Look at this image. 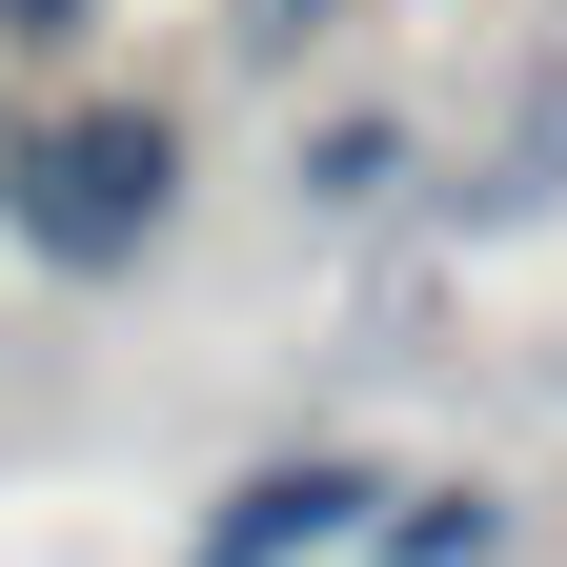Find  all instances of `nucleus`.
<instances>
[{
	"mask_svg": "<svg viewBox=\"0 0 567 567\" xmlns=\"http://www.w3.org/2000/svg\"><path fill=\"white\" fill-rule=\"evenodd\" d=\"M163 203H183V142H163V122H122V102H102V122L0 142V224H21L41 264H82V284H102L142 224H163Z\"/></svg>",
	"mask_w": 567,
	"mask_h": 567,
	"instance_id": "obj_1",
	"label": "nucleus"
},
{
	"mask_svg": "<svg viewBox=\"0 0 567 567\" xmlns=\"http://www.w3.org/2000/svg\"><path fill=\"white\" fill-rule=\"evenodd\" d=\"M344 527H385V486L365 466H264L224 527H203V567H305V547H344Z\"/></svg>",
	"mask_w": 567,
	"mask_h": 567,
	"instance_id": "obj_2",
	"label": "nucleus"
},
{
	"mask_svg": "<svg viewBox=\"0 0 567 567\" xmlns=\"http://www.w3.org/2000/svg\"><path fill=\"white\" fill-rule=\"evenodd\" d=\"M527 203H567V82H547V102H527V142H507V163H486V183H466V203H446V224H466V244H486V224H527Z\"/></svg>",
	"mask_w": 567,
	"mask_h": 567,
	"instance_id": "obj_3",
	"label": "nucleus"
},
{
	"mask_svg": "<svg viewBox=\"0 0 567 567\" xmlns=\"http://www.w3.org/2000/svg\"><path fill=\"white\" fill-rule=\"evenodd\" d=\"M385 183H405V122H324L305 142V203H385Z\"/></svg>",
	"mask_w": 567,
	"mask_h": 567,
	"instance_id": "obj_4",
	"label": "nucleus"
},
{
	"mask_svg": "<svg viewBox=\"0 0 567 567\" xmlns=\"http://www.w3.org/2000/svg\"><path fill=\"white\" fill-rule=\"evenodd\" d=\"M486 527H507V507H486V486H466V507H405L385 547H405V567H486Z\"/></svg>",
	"mask_w": 567,
	"mask_h": 567,
	"instance_id": "obj_5",
	"label": "nucleus"
},
{
	"mask_svg": "<svg viewBox=\"0 0 567 567\" xmlns=\"http://www.w3.org/2000/svg\"><path fill=\"white\" fill-rule=\"evenodd\" d=\"M0 21H21V41H61V21H82V0H0Z\"/></svg>",
	"mask_w": 567,
	"mask_h": 567,
	"instance_id": "obj_6",
	"label": "nucleus"
}]
</instances>
